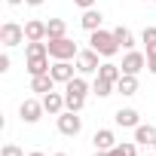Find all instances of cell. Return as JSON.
<instances>
[{
  "label": "cell",
  "mask_w": 156,
  "mask_h": 156,
  "mask_svg": "<svg viewBox=\"0 0 156 156\" xmlns=\"http://www.w3.org/2000/svg\"><path fill=\"white\" fill-rule=\"evenodd\" d=\"M43 113H46V110H43V101H37V98H25L22 107H19V116H22V122H28V126L40 122Z\"/></svg>",
  "instance_id": "obj_6"
},
{
  "label": "cell",
  "mask_w": 156,
  "mask_h": 156,
  "mask_svg": "<svg viewBox=\"0 0 156 156\" xmlns=\"http://www.w3.org/2000/svg\"><path fill=\"white\" fill-rule=\"evenodd\" d=\"M95 156H110V150H95Z\"/></svg>",
  "instance_id": "obj_31"
},
{
  "label": "cell",
  "mask_w": 156,
  "mask_h": 156,
  "mask_svg": "<svg viewBox=\"0 0 156 156\" xmlns=\"http://www.w3.org/2000/svg\"><path fill=\"white\" fill-rule=\"evenodd\" d=\"M46 40H55V37H64L67 34V25H64V19H49L46 22Z\"/></svg>",
  "instance_id": "obj_19"
},
{
  "label": "cell",
  "mask_w": 156,
  "mask_h": 156,
  "mask_svg": "<svg viewBox=\"0 0 156 156\" xmlns=\"http://www.w3.org/2000/svg\"><path fill=\"white\" fill-rule=\"evenodd\" d=\"M141 43H144V46H150V43H156V28H153V25H147V28L141 31Z\"/></svg>",
  "instance_id": "obj_26"
},
{
  "label": "cell",
  "mask_w": 156,
  "mask_h": 156,
  "mask_svg": "<svg viewBox=\"0 0 156 156\" xmlns=\"http://www.w3.org/2000/svg\"><path fill=\"white\" fill-rule=\"evenodd\" d=\"M144 156H153V153H144Z\"/></svg>",
  "instance_id": "obj_36"
},
{
  "label": "cell",
  "mask_w": 156,
  "mask_h": 156,
  "mask_svg": "<svg viewBox=\"0 0 156 156\" xmlns=\"http://www.w3.org/2000/svg\"><path fill=\"white\" fill-rule=\"evenodd\" d=\"M92 144H95V150H113L119 141H116V135H113L110 129H98V132L92 135Z\"/></svg>",
  "instance_id": "obj_11"
},
{
  "label": "cell",
  "mask_w": 156,
  "mask_h": 156,
  "mask_svg": "<svg viewBox=\"0 0 156 156\" xmlns=\"http://www.w3.org/2000/svg\"><path fill=\"white\" fill-rule=\"evenodd\" d=\"M116 92H119V95H126V98L138 95V76H132V73H122L119 80H116Z\"/></svg>",
  "instance_id": "obj_15"
},
{
  "label": "cell",
  "mask_w": 156,
  "mask_h": 156,
  "mask_svg": "<svg viewBox=\"0 0 156 156\" xmlns=\"http://www.w3.org/2000/svg\"><path fill=\"white\" fill-rule=\"evenodd\" d=\"M52 156H67V153H52Z\"/></svg>",
  "instance_id": "obj_34"
},
{
  "label": "cell",
  "mask_w": 156,
  "mask_h": 156,
  "mask_svg": "<svg viewBox=\"0 0 156 156\" xmlns=\"http://www.w3.org/2000/svg\"><path fill=\"white\" fill-rule=\"evenodd\" d=\"M58 132L67 135V138H76L83 132V119L76 116L73 110H64V113H58Z\"/></svg>",
  "instance_id": "obj_4"
},
{
  "label": "cell",
  "mask_w": 156,
  "mask_h": 156,
  "mask_svg": "<svg viewBox=\"0 0 156 156\" xmlns=\"http://www.w3.org/2000/svg\"><path fill=\"white\" fill-rule=\"evenodd\" d=\"M147 70L156 76V55H147Z\"/></svg>",
  "instance_id": "obj_28"
},
{
  "label": "cell",
  "mask_w": 156,
  "mask_h": 156,
  "mask_svg": "<svg viewBox=\"0 0 156 156\" xmlns=\"http://www.w3.org/2000/svg\"><path fill=\"white\" fill-rule=\"evenodd\" d=\"M6 3H9V6H19V3H25V0H6Z\"/></svg>",
  "instance_id": "obj_32"
},
{
  "label": "cell",
  "mask_w": 156,
  "mask_h": 156,
  "mask_svg": "<svg viewBox=\"0 0 156 156\" xmlns=\"http://www.w3.org/2000/svg\"><path fill=\"white\" fill-rule=\"evenodd\" d=\"M153 141H156V129H153L150 122H141V126H135V144L153 147Z\"/></svg>",
  "instance_id": "obj_14"
},
{
  "label": "cell",
  "mask_w": 156,
  "mask_h": 156,
  "mask_svg": "<svg viewBox=\"0 0 156 156\" xmlns=\"http://www.w3.org/2000/svg\"><path fill=\"white\" fill-rule=\"evenodd\" d=\"M113 119H116V126H122V129H135V126H141V113H138L135 107H119V110L113 113Z\"/></svg>",
  "instance_id": "obj_9"
},
{
  "label": "cell",
  "mask_w": 156,
  "mask_h": 156,
  "mask_svg": "<svg viewBox=\"0 0 156 156\" xmlns=\"http://www.w3.org/2000/svg\"><path fill=\"white\" fill-rule=\"evenodd\" d=\"M122 73H132V76H138L144 67H147V55L144 52H138V49H129L126 55H122Z\"/></svg>",
  "instance_id": "obj_5"
},
{
  "label": "cell",
  "mask_w": 156,
  "mask_h": 156,
  "mask_svg": "<svg viewBox=\"0 0 156 156\" xmlns=\"http://www.w3.org/2000/svg\"><path fill=\"white\" fill-rule=\"evenodd\" d=\"M113 37H116V43L122 46V49H132L135 46V34L126 28V25H119V28H113Z\"/></svg>",
  "instance_id": "obj_20"
},
{
  "label": "cell",
  "mask_w": 156,
  "mask_h": 156,
  "mask_svg": "<svg viewBox=\"0 0 156 156\" xmlns=\"http://www.w3.org/2000/svg\"><path fill=\"white\" fill-rule=\"evenodd\" d=\"M0 43H3L6 49L22 46L25 43V28L19 22H3V25H0Z\"/></svg>",
  "instance_id": "obj_3"
},
{
  "label": "cell",
  "mask_w": 156,
  "mask_h": 156,
  "mask_svg": "<svg viewBox=\"0 0 156 156\" xmlns=\"http://www.w3.org/2000/svg\"><path fill=\"white\" fill-rule=\"evenodd\" d=\"M25 3H28V6H43L46 0H25Z\"/></svg>",
  "instance_id": "obj_30"
},
{
  "label": "cell",
  "mask_w": 156,
  "mask_h": 156,
  "mask_svg": "<svg viewBox=\"0 0 156 156\" xmlns=\"http://www.w3.org/2000/svg\"><path fill=\"white\" fill-rule=\"evenodd\" d=\"M49 73H52V80L55 83H70L73 80V64L70 61H52V67H49Z\"/></svg>",
  "instance_id": "obj_10"
},
{
  "label": "cell",
  "mask_w": 156,
  "mask_h": 156,
  "mask_svg": "<svg viewBox=\"0 0 156 156\" xmlns=\"http://www.w3.org/2000/svg\"><path fill=\"white\" fill-rule=\"evenodd\" d=\"M153 3H156V0H153Z\"/></svg>",
  "instance_id": "obj_37"
},
{
  "label": "cell",
  "mask_w": 156,
  "mask_h": 156,
  "mask_svg": "<svg viewBox=\"0 0 156 156\" xmlns=\"http://www.w3.org/2000/svg\"><path fill=\"white\" fill-rule=\"evenodd\" d=\"M25 67H28V73H31V76H40V73H49V67H52V64H49V55H34V58H28V64H25Z\"/></svg>",
  "instance_id": "obj_16"
},
{
  "label": "cell",
  "mask_w": 156,
  "mask_h": 156,
  "mask_svg": "<svg viewBox=\"0 0 156 156\" xmlns=\"http://www.w3.org/2000/svg\"><path fill=\"white\" fill-rule=\"evenodd\" d=\"M40 101H43V110L52 113V116H58V113L67 110V107H64V92H55V89H52V92H46Z\"/></svg>",
  "instance_id": "obj_8"
},
{
  "label": "cell",
  "mask_w": 156,
  "mask_h": 156,
  "mask_svg": "<svg viewBox=\"0 0 156 156\" xmlns=\"http://www.w3.org/2000/svg\"><path fill=\"white\" fill-rule=\"evenodd\" d=\"M55 89V80H52V73H40V76H31V92H37L40 98L46 95V92H52Z\"/></svg>",
  "instance_id": "obj_13"
},
{
  "label": "cell",
  "mask_w": 156,
  "mask_h": 156,
  "mask_svg": "<svg viewBox=\"0 0 156 156\" xmlns=\"http://www.w3.org/2000/svg\"><path fill=\"white\" fill-rule=\"evenodd\" d=\"M0 156H25V150L19 144H3L0 147Z\"/></svg>",
  "instance_id": "obj_25"
},
{
  "label": "cell",
  "mask_w": 156,
  "mask_h": 156,
  "mask_svg": "<svg viewBox=\"0 0 156 156\" xmlns=\"http://www.w3.org/2000/svg\"><path fill=\"white\" fill-rule=\"evenodd\" d=\"M101 22H104L101 9H95V6H92V9H83V19H80L83 31H89V34H92V31H98V28H101Z\"/></svg>",
  "instance_id": "obj_12"
},
{
  "label": "cell",
  "mask_w": 156,
  "mask_h": 156,
  "mask_svg": "<svg viewBox=\"0 0 156 156\" xmlns=\"http://www.w3.org/2000/svg\"><path fill=\"white\" fill-rule=\"evenodd\" d=\"M73 3L80 6V9H92V6H95V0H73Z\"/></svg>",
  "instance_id": "obj_29"
},
{
  "label": "cell",
  "mask_w": 156,
  "mask_h": 156,
  "mask_svg": "<svg viewBox=\"0 0 156 156\" xmlns=\"http://www.w3.org/2000/svg\"><path fill=\"white\" fill-rule=\"evenodd\" d=\"M46 37H49V34H46V22L34 19V22L25 25V40H46Z\"/></svg>",
  "instance_id": "obj_17"
},
{
  "label": "cell",
  "mask_w": 156,
  "mask_h": 156,
  "mask_svg": "<svg viewBox=\"0 0 156 156\" xmlns=\"http://www.w3.org/2000/svg\"><path fill=\"white\" fill-rule=\"evenodd\" d=\"M46 46H49V58H52V61H70V58L80 55L76 43L67 40V37H55V40H49Z\"/></svg>",
  "instance_id": "obj_2"
},
{
  "label": "cell",
  "mask_w": 156,
  "mask_h": 156,
  "mask_svg": "<svg viewBox=\"0 0 156 156\" xmlns=\"http://www.w3.org/2000/svg\"><path fill=\"white\" fill-rule=\"evenodd\" d=\"M92 92H95L98 98H107V95H113V92H116V83H107V80H101V76H95Z\"/></svg>",
  "instance_id": "obj_21"
},
{
  "label": "cell",
  "mask_w": 156,
  "mask_h": 156,
  "mask_svg": "<svg viewBox=\"0 0 156 156\" xmlns=\"http://www.w3.org/2000/svg\"><path fill=\"white\" fill-rule=\"evenodd\" d=\"M153 150H156V141H153Z\"/></svg>",
  "instance_id": "obj_35"
},
{
  "label": "cell",
  "mask_w": 156,
  "mask_h": 156,
  "mask_svg": "<svg viewBox=\"0 0 156 156\" xmlns=\"http://www.w3.org/2000/svg\"><path fill=\"white\" fill-rule=\"evenodd\" d=\"M101 61H98V52L95 49H80V55H76V70L80 73H98Z\"/></svg>",
  "instance_id": "obj_7"
},
{
  "label": "cell",
  "mask_w": 156,
  "mask_h": 156,
  "mask_svg": "<svg viewBox=\"0 0 156 156\" xmlns=\"http://www.w3.org/2000/svg\"><path fill=\"white\" fill-rule=\"evenodd\" d=\"M83 104H86V95H73V92H64V107H67V110L80 113V110H83Z\"/></svg>",
  "instance_id": "obj_22"
},
{
  "label": "cell",
  "mask_w": 156,
  "mask_h": 156,
  "mask_svg": "<svg viewBox=\"0 0 156 156\" xmlns=\"http://www.w3.org/2000/svg\"><path fill=\"white\" fill-rule=\"evenodd\" d=\"M64 92H73V95H86V92H89V83L83 80V76H73L70 83H64Z\"/></svg>",
  "instance_id": "obj_24"
},
{
  "label": "cell",
  "mask_w": 156,
  "mask_h": 156,
  "mask_svg": "<svg viewBox=\"0 0 156 156\" xmlns=\"http://www.w3.org/2000/svg\"><path fill=\"white\" fill-rule=\"evenodd\" d=\"M98 76H101V80H107V83H116L119 76H122V67L113 64V61H104V64L98 67Z\"/></svg>",
  "instance_id": "obj_18"
},
{
  "label": "cell",
  "mask_w": 156,
  "mask_h": 156,
  "mask_svg": "<svg viewBox=\"0 0 156 156\" xmlns=\"http://www.w3.org/2000/svg\"><path fill=\"white\" fill-rule=\"evenodd\" d=\"M110 156H138V147H135V141H119L110 150Z\"/></svg>",
  "instance_id": "obj_23"
},
{
  "label": "cell",
  "mask_w": 156,
  "mask_h": 156,
  "mask_svg": "<svg viewBox=\"0 0 156 156\" xmlns=\"http://www.w3.org/2000/svg\"><path fill=\"white\" fill-rule=\"evenodd\" d=\"M28 156H46V153H40V150H34V153H28Z\"/></svg>",
  "instance_id": "obj_33"
},
{
  "label": "cell",
  "mask_w": 156,
  "mask_h": 156,
  "mask_svg": "<svg viewBox=\"0 0 156 156\" xmlns=\"http://www.w3.org/2000/svg\"><path fill=\"white\" fill-rule=\"evenodd\" d=\"M9 64H12V58L3 52V55H0V73H6V70H9Z\"/></svg>",
  "instance_id": "obj_27"
},
{
  "label": "cell",
  "mask_w": 156,
  "mask_h": 156,
  "mask_svg": "<svg viewBox=\"0 0 156 156\" xmlns=\"http://www.w3.org/2000/svg\"><path fill=\"white\" fill-rule=\"evenodd\" d=\"M89 43H92V49L101 55V58H113L122 46L116 43V37H113V31H104V28H98V31H92L89 34Z\"/></svg>",
  "instance_id": "obj_1"
}]
</instances>
